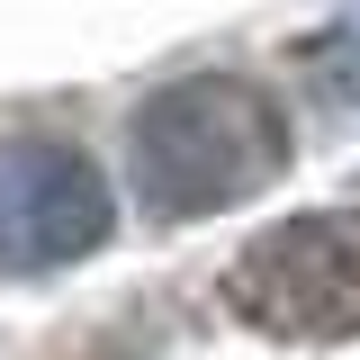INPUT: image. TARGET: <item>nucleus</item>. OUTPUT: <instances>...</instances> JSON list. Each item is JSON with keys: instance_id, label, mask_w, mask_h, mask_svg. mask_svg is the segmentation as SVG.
<instances>
[{"instance_id": "obj_1", "label": "nucleus", "mask_w": 360, "mask_h": 360, "mask_svg": "<svg viewBox=\"0 0 360 360\" xmlns=\"http://www.w3.org/2000/svg\"><path fill=\"white\" fill-rule=\"evenodd\" d=\"M288 153H297L288 108L234 72L162 82L127 127V180L153 225H198L262 198L270 180H288Z\"/></svg>"}, {"instance_id": "obj_2", "label": "nucleus", "mask_w": 360, "mask_h": 360, "mask_svg": "<svg viewBox=\"0 0 360 360\" xmlns=\"http://www.w3.org/2000/svg\"><path fill=\"white\" fill-rule=\"evenodd\" d=\"M225 315L262 342H360V207H307L262 225L217 279Z\"/></svg>"}, {"instance_id": "obj_3", "label": "nucleus", "mask_w": 360, "mask_h": 360, "mask_svg": "<svg viewBox=\"0 0 360 360\" xmlns=\"http://www.w3.org/2000/svg\"><path fill=\"white\" fill-rule=\"evenodd\" d=\"M108 180L63 135H0V270H63L108 243Z\"/></svg>"}, {"instance_id": "obj_4", "label": "nucleus", "mask_w": 360, "mask_h": 360, "mask_svg": "<svg viewBox=\"0 0 360 360\" xmlns=\"http://www.w3.org/2000/svg\"><path fill=\"white\" fill-rule=\"evenodd\" d=\"M297 72L315 82V108H324L333 127H352V117H360V0L333 18V27H315V37H307Z\"/></svg>"}]
</instances>
